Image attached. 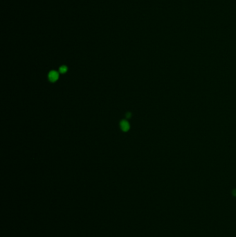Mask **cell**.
I'll return each instance as SVG.
<instances>
[{
  "label": "cell",
  "instance_id": "cell-4",
  "mask_svg": "<svg viewBox=\"0 0 236 237\" xmlns=\"http://www.w3.org/2000/svg\"><path fill=\"white\" fill-rule=\"evenodd\" d=\"M131 115H132V114H131V113H130V112H127V113L126 114V118H130V116H131Z\"/></svg>",
  "mask_w": 236,
  "mask_h": 237
},
{
  "label": "cell",
  "instance_id": "cell-1",
  "mask_svg": "<svg viewBox=\"0 0 236 237\" xmlns=\"http://www.w3.org/2000/svg\"><path fill=\"white\" fill-rule=\"evenodd\" d=\"M59 73L56 70H51L48 74V79L51 83H55L58 80Z\"/></svg>",
  "mask_w": 236,
  "mask_h": 237
},
{
  "label": "cell",
  "instance_id": "cell-2",
  "mask_svg": "<svg viewBox=\"0 0 236 237\" xmlns=\"http://www.w3.org/2000/svg\"><path fill=\"white\" fill-rule=\"evenodd\" d=\"M120 128L123 132H127L130 129V125L127 120H121L119 123Z\"/></svg>",
  "mask_w": 236,
  "mask_h": 237
},
{
  "label": "cell",
  "instance_id": "cell-3",
  "mask_svg": "<svg viewBox=\"0 0 236 237\" xmlns=\"http://www.w3.org/2000/svg\"><path fill=\"white\" fill-rule=\"evenodd\" d=\"M68 71V67L66 65H62L59 67V72L62 74H64L67 72Z\"/></svg>",
  "mask_w": 236,
  "mask_h": 237
}]
</instances>
